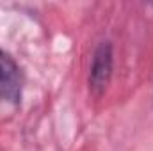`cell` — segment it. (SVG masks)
I'll return each mask as SVG.
<instances>
[{"label":"cell","mask_w":153,"mask_h":151,"mask_svg":"<svg viewBox=\"0 0 153 151\" xmlns=\"http://www.w3.org/2000/svg\"><path fill=\"white\" fill-rule=\"evenodd\" d=\"M112 73H114V46L109 39H103L96 44L93 52L87 75V87L94 98H100L107 91Z\"/></svg>","instance_id":"cell-1"},{"label":"cell","mask_w":153,"mask_h":151,"mask_svg":"<svg viewBox=\"0 0 153 151\" xmlns=\"http://www.w3.org/2000/svg\"><path fill=\"white\" fill-rule=\"evenodd\" d=\"M23 85L25 76L20 64L0 46V100L11 105H20Z\"/></svg>","instance_id":"cell-2"}]
</instances>
